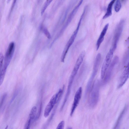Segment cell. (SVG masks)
I'll return each instance as SVG.
<instances>
[{"instance_id": "obj_1", "label": "cell", "mask_w": 129, "mask_h": 129, "mask_svg": "<svg viewBox=\"0 0 129 129\" xmlns=\"http://www.w3.org/2000/svg\"><path fill=\"white\" fill-rule=\"evenodd\" d=\"M99 82L96 81L93 84L89 92V104L90 106L93 108L95 107L98 101L99 96Z\"/></svg>"}, {"instance_id": "obj_2", "label": "cell", "mask_w": 129, "mask_h": 129, "mask_svg": "<svg viewBox=\"0 0 129 129\" xmlns=\"http://www.w3.org/2000/svg\"><path fill=\"white\" fill-rule=\"evenodd\" d=\"M85 15V13H83L81 16L76 29L73 32L65 47L61 57V62H64L65 57L70 47L74 42L77 36L82 21Z\"/></svg>"}, {"instance_id": "obj_3", "label": "cell", "mask_w": 129, "mask_h": 129, "mask_svg": "<svg viewBox=\"0 0 129 129\" xmlns=\"http://www.w3.org/2000/svg\"><path fill=\"white\" fill-rule=\"evenodd\" d=\"M125 23V20L123 19L121 20L115 28L112 45L110 48L114 52L117 48L118 43L122 32Z\"/></svg>"}, {"instance_id": "obj_4", "label": "cell", "mask_w": 129, "mask_h": 129, "mask_svg": "<svg viewBox=\"0 0 129 129\" xmlns=\"http://www.w3.org/2000/svg\"><path fill=\"white\" fill-rule=\"evenodd\" d=\"M114 52L110 49L107 54L102 64L101 71V77L103 79L105 74L112 60Z\"/></svg>"}, {"instance_id": "obj_5", "label": "cell", "mask_w": 129, "mask_h": 129, "mask_svg": "<svg viewBox=\"0 0 129 129\" xmlns=\"http://www.w3.org/2000/svg\"><path fill=\"white\" fill-rule=\"evenodd\" d=\"M119 58L117 56L115 57L112 60L103 79L104 83L107 82L110 79L114 69L119 62Z\"/></svg>"}, {"instance_id": "obj_6", "label": "cell", "mask_w": 129, "mask_h": 129, "mask_svg": "<svg viewBox=\"0 0 129 129\" xmlns=\"http://www.w3.org/2000/svg\"><path fill=\"white\" fill-rule=\"evenodd\" d=\"M101 55L100 53H98L96 57L94 63L93 72L89 80L91 81H93L97 73L101 62Z\"/></svg>"}, {"instance_id": "obj_7", "label": "cell", "mask_w": 129, "mask_h": 129, "mask_svg": "<svg viewBox=\"0 0 129 129\" xmlns=\"http://www.w3.org/2000/svg\"><path fill=\"white\" fill-rule=\"evenodd\" d=\"M82 92V89L80 87L76 92L74 97V101L71 109L70 115L72 116L78 106L81 99Z\"/></svg>"}, {"instance_id": "obj_8", "label": "cell", "mask_w": 129, "mask_h": 129, "mask_svg": "<svg viewBox=\"0 0 129 129\" xmlns=\"http://www.w3.org/2000/svg\"><path fill=\"white\" fill-rule=\"evenodd\" d=\"M84 51H82L79 56L75 63L71 74L76 76L78 71L83 61L85 55Z\"/></svg>"}, {"instance_id": "obj_9", "label": "cell", "mask_w": 129, "mask_h": 129, "mask_svg": "<svg viewBox=\"0 0 129 129\" xmlns=\"http://www.w3.org/2000/svg\"><path fill=\"white\" fill-rule=\"evenodd\" d=\"M124 67L118 85V89L120 88L124 85L129 77V64Z\"/></svg>"}, {"instance_id": "obj_10", "label": "cell", "mask_w": 129, "mask_h": 129, "mask_svg": "<svg viewBox=\"0 0 129 129\" xmlns=\"http://www.w3.org/2000/svg\"><path fill=\"white\" fill-rule=\"evenodd\" d=\"M56 94L53 95L51 98L45 109L44 116L45 117H48L55 105L57 104Z\"/></svg>"}, {"instance_id": "obj_11", "label": "cell", "mask_w": 129, "mask_h": 129, "mask_svg": "<svg viewBox=\"0 0 129 129\" xmlns=\"http://www.w3.org/2000/svg\"><path fill=\"white\" fill-rule=\"evenodd\" d=\"M37 110V108L35 106H33L31 109L28 118L25 125V129H29L30 128L36 115Z\"/></svg>"}, {"instance_id": "obj_12", "label": "cell", "mask_w": 129, "mask_h": 129, "mask_svg": "<svg viewBox=\"0 0 129 129\" xmlns=\"http://www.w3.org/2000/svg\"><path fill=\"white\" fill-rule=\"evenodd\" d=\"M109 26V24H107L104 27L99 38L97 42L96 45L97 50L99 49L103 41L104 37L106 34Z\"/></svg>"}, {"instance_id": "obj_13", "label": "cell", "mask_w": 129, "mask_h": 129, "mask_svg": "<svg viewBox=\"0 0 129 129\" xmlns=\"http://www.w3.org/2000/svg\"><path fill=\"white\" fill-rule=\"evenodd\" d=\"M116 0H112L108 4L106 12L103 18V19H105L111 16L112 14V9L113 6Z\"/></svg>"}, {"instance_id": "obj_14", "label": "cell", "mask_w": 129, "mask_h": 129, "mask_svg": "<svg viewBox=\"0 0 129 129\" xmlns=\"http://www.w3.org/2000/svg\"><path fill=\"white\" fill-rule=\"evenodd\" d=\"M127 108V106L126 105H125L120 113L114 126V128H117L118 127H119L123 117L126 112Z\"/></svg>"}, {"instance_id": "obj_15", "label": "cell", "mask_w": 129, "mask_h": 129, "mask_svg": "<svg viewBox=\"0 0 129 129\" xmlns=\"http://www.w3.org/2000/svg\"><path fill=\"white\" fill-rule=\"evenodd\" d=\"M83 1L84 0H80L78 5L70 13L68 18V19L72 21L82 4Z\"/></svg>"}, {"instance_id": "obj_16", "label": "cell", "mask_w": 129, "mask_h": 129, "mask_svg": "<svg viewBox=\"0 0 129 129\" xmlns=\"http://www.w3.org/2000/svg\"><path fill=\"white\" fill-rule=\"evenodd\" d=\"M53 0H46L43 5L41 11V14L43 15L45 11Z\"/></svg>"}, {"instance_id": "obj_17", "label": "cell", "mask_w": 129, "mask_h": 129, "mask_svg": "<svg viewBox=\"0 0 129 129\" xmlns=\"http://www.w3.org/2000/svg\"><path fill=\"white\" fill-rule=\"evenodd\" d=\"M121 7V5L119 0H117L114 7V10L115 12H118L120 10Z\"/></svg>"}, {"instance_id": "obj_18", "label": "cell", "mask_w": 129, "mask_h": 129, "mask_svg": "<svg viewBox=\"0 0 129 129\" xmlns=\"http://www.w3.org/2000/svg\"><path fill=\"white\" fill-rule=\"evenodd\" d=\"M41 29L47 37L49 39H50L51 37V35L47 29L44 27H42Z\"/></svg>"}, {"instance_id": "obj_19", "label": "cell", "mask_w": 129, "mask_h": 129, "mask_svg": "<svg viewBox=\"0 0 129 129\" xmlns=\"http://www.w3.org/2000/svg\"><path fill=\"white\" fill-rule=\"evenodd\" d=\"M7 93H5L4 94L3 96L0 99V109L2 108L4 102L7 97Z\"/></svg>"}, {"instance_id": "obj_20", "label": "cell", "mask_w": 129, "mask_h": 129, "mask_svg": "<svg viewBox=\"0 0 129 129\" xmlns=\"http://www.w3.org/2000/svg\"><path fill=\"white\" fill-rule=\"evenodd\" d=\"M4 57L3 53H0V72L2 69L4 60Z\"/></svg>"}, {"instance_id": "obj_21", "label": "cell", "mask_w": 129, "mask_h": 129, "mask_svg": "<svg viewBox=\"0 0 129 129\" xmlns=\"http://www.w3.org/2000/svg\"><path fill=\"white\" fill-rule=\"evenodd\" d=\"M65 122L64 120L61 121L57 126V129H63L65 126Z\"/></svg>"}, {"instance_id": "obj_22", "label": "cell", "mask_w": 129, "mask_h": 129, "mask_svg": "<svg viewBox=\"0 0 129 129\" xmlns=\"http://www.w3.org/2000/svg\"><path fill=\"white\" fill-rule=\"evenodd\" d=\"M11 0H7V3L8 4H9L10 3V2H11Z\"/></svg>"}, {"instance_id": "obj_23", "label": "cell", "mask_w": 129, "mask_h": 129, "mask_svg": "<svg viewBox=\"0 0 129 129\" xmlns=\"http://www.w3.org/2000/svg\"><path fill=\"white\" fill-rule=\"evenodd\" d=\"M124 1V0H122V1Z\"/></svg>"}]
</instances>
